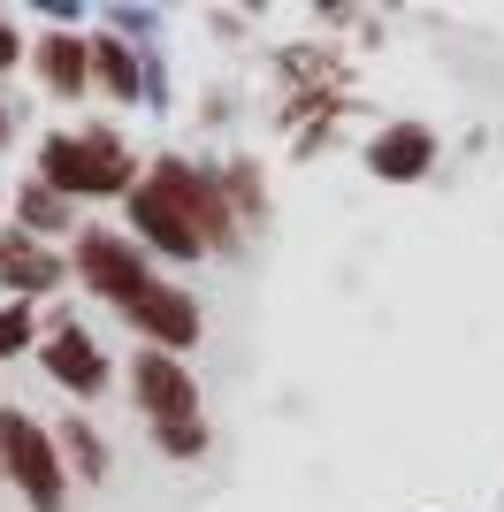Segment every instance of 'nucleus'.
Segmentation results:
<instances>
[{
	"label": "nucleus",
	"instance_id": "11",
	"mask_svg": "<svg viewBox=\"0 0 504 512\" xmlns=\"http://www.w3.org/2000/svg\"><path fill=\"white\" fill-rule=\"evenodd\" d=\"M31 69H39V85L54 100H77L92 85V54H84V31H39L31 39Z\"/></svg>",
	"mask_w": 504,
	"mask_h": 512
},
{
	"label": "nucleus",
	"instance_id": "5",
	"mask_svg": "<svg viewBox=\"0 0 504 512\" xmlns=\"http://www.w3.org/2000/svg\"><path fill=\"white\" fill-rule=\"evenodd\" d=\"M39 367L54 375V390H62L69 406H92V398H100V390L115 383V367H107L100 337H92V329H77V314H46Z\"/></svg>",
	"mask_w": 504,
	"mask_h": 512
},
{
	"label": "nucleus",
	"instance_id": "16",
	"mask_svg": "<svg viewBox=\"0 0 504 512\" xmlns=\"http://www.w3.org/2000/svg\"><path fill=\"white\" fill-rule=\"evenodd\" d=\"M23 62H31V39L16 31V16H0V77H8V69H23Z\"/></svg>",
	"mask_w": 504,
	"mask_h": 512
},
{
	"label": "nucleus",
	"instance_id": "10",
	"mask_svg": "<svg viewBox=\"0 0 504 512\" xmlns=\"http://www.w3.org/2000/svg\"><path fill=\"white\" fill-rule=\"evenodd\" d=\"M62 276H69V260L46 253L39 237H0V283H8L23 306L46 299V291H62Z\"/></svg>",
	"mask_w": 504,
	"mask_h": 512
},
{
	"label": "nucleus",
	"instance_id": "6",
	"mask_svg": "<svg viewBox=\"0 0 504 512\" xmlns=\"http://www.w3.org/2000/svg\"><path fill=\"white\" fill-rule=\"evenodd\" d=\"M115 314L138 329V344H153V352H176V360H184L191 344H199V329H207V321H199V299H191L184 283H161V276H146L123 306H115Z\"/></svg>",
	"mask_w": 504,
	"mask_h": 512
},
{
	"label": "nucleus",
	"instance_id": "7",
	"mask_svg": "<svg viewBox=\"0 0 504 512\" xmlns=\"http://www.w3.org/2000/svg\"><path fill=\"white\" fill-rule=\"evenodd\" d=\"M69 268H77V283L92 291V299H107V306H123L138 283L153 276L146 268V253L130 245L123 230H107V222H92V230H77V245H69Z\"/></svg>",
	"mask_w": 504,
	"mask_h": 512
},
{
	"label": "nucleus",
	"instance_id": "4",
	"mask_svg": "<svg viewBox=\"0 0 504 512\" xmlns=\"http://www.w3.org/2000/svg\"><path fill=\"white\" fill-rule=\"evenodd\" d=\"M146 184L184 214L191 237H199L207 253H230L237 245V214H230V199H222V176L214 169H199V161H184V153H161V161L146 169Z\"/></svg>",
	"mask_w": 504,
	"mask_h": 512
},
{
	"label": "nucleus",
	"instance_id": "1",
	"mask_svg": "<svg viewBox=\"0 0 504 512\" xmlns=\"http://www.w3.org/2000/svg\"><path fill=\"white\" fill-rule=\"evenodd\" d=\"M39 184L62 192L69 207H77V199H130L138 192V161H130L123 130L84 123V130H54L39 146Z\"/></svg>",
	"mask_w": 504,
	"mask_h": 512
},
{
	"label": "nucleus",
	"instance_id": "3",
	"mask_svg": "<svg viewBox=\"0 0 504 512\" xmlns=\"http://www.w3.org/2000/svg\"><path fill=\"white\" fill-rule=\"evenodd\" d=\"M0 482H16L31 512H69V467L54 451V428L23 406H0Z\"/></svg>",
	"mask_w": 504,
	"mask_h": 512
},
{
	"label": "nucleus",
	"instance_id": "13",
	"mask_svg": "<svg viewBox=\"0 0 504 512\" xmlns=\"http://www.w3.org/2000/svg\"><path fill=\"white\" fill-rule=\"evenodd\" d=\"M84 54H92V85H100L107 100H138V92H146V62H138L130 39L100 31V39H84Z\"/></svg>",
	"mask_w": 504,
	"mask_h": 512
},
{
	"label": "nucleus",
	"instance_id": "9",
	"mask_svg": "<svg viewBox=\"0 0 504 512\" xmlns=\"http://www.w3.org/2000/svg\"><path fill=\"white\" fill-rule=\"evenodd\" d=\"M367 169L382 184H420V176L436 169V130L428 123H382L375 146H367Z\"/></svg>",
	"mask_w": 504,
	"mask_h": 512
},
{
	"label": "nucleus",
	"instance_id": "12",
	"mask_svg": "<svg viewBox=\"0 0 504 512\" xmlns=\"http://www.w3.org/2000/svg\"><path fill=\"white\" fill-rule=\"evenodd\" d=\"M54 428V451H62V467L77 474V482H107V467H115V451H107V436L92 421H84L77 406L62 413V421H46Z\"/></svg>",
	"mask_w": 504,
	"mask_h": 512
},
{
	"label": "nucleus",
	"instance_id": "17",
	"mask_svg": "<svg viewBox=\"0 0 504 512\" xmlns=\"http://www.w3.org/2000/svg\"><path fill=\"white\" fill-rule=\"evenodd\" d=\"M8 138H16V107L0 100V146H8Z\"/></svg>",
	"mask_w": 504,
	"mask_h": 512
},
{
	"label": "nucleus",
	"instance_id": "2",
	"mask_svg": "<svg viewBox=\"0 0 504 512\" xmlns=\"http://www.w3.org/2000/svg\"><path fill=\"white\" fill-rule=\"evenodd\" d=\"M130 406L153 421V444H161L168 459H199V451H207L199 375H191L176 352H153V344H138V360H130Z\"/></svg>",
	"mask_w": 504,
	"mask_h": 512
},
{
	"label": "nucleus",
	"instance_id": "15",
	"mask_svg": "<svg viewBox=\"0 0 504 512\" xmlns=\"http://www.w3.org/2000/svg\"><path fill=\"white\" fill-rule=\"evenodd\" d=\"M31 344H39V314H31L23 299H8L0 306V360H16V352H31Z\"/></svg>",
	"mask_w": 504,
	"mask_h": 512
},
{
	"label": "nucleus",
	"instance_id": "8",
	"mask_svg": "<svg viewBox=\"0 0 504 512\" xmlns=\"http://www.w3.org/2000/svg\"><path fill=\"white\" fill-rule=\"evenodd\" d=\"M123 207H130V237H138V253H161V260H199V253H207V245L191 237V222L153 192L146 176H138V192H130Z\"/></svg>",
	"mask_w": 504,
	"mask_h": 512
},
{
	"label": "nucleus",
	"instance_id": "14",
	"mask_svg": "<svg viewBox=\"0 0 504 512\" xmlns=\"http://www.w3.org/2000/svg\"><path fill=\"white\" fill-rule=\"evenodd\" d=\"M16 222L31 237H62V230H77V207L62 192H46V184H16Z\"/></svg>",
	"mask_w": 504,
	"mask_h": 512
}]
</instances>
